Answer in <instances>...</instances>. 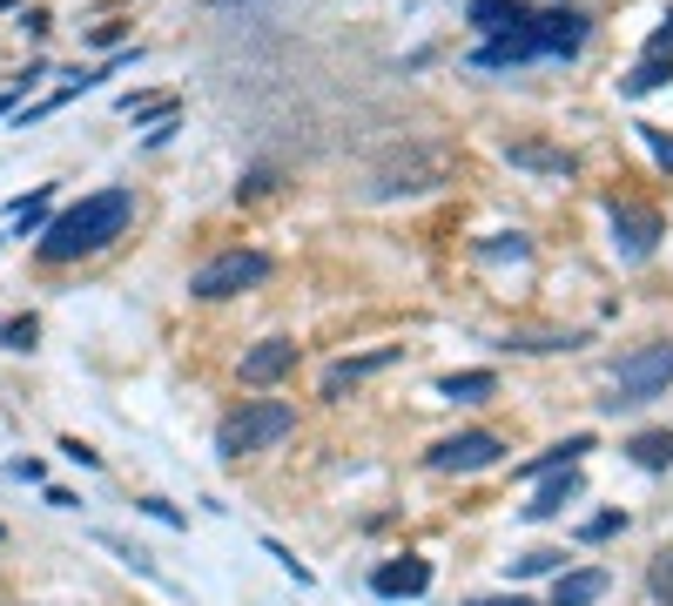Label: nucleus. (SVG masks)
<instances>
[{
  "label": "nucleus",
  "instance_id": "nucleus-13",
  "mask_svg": "<svg viewBox=\"0 0 673 606\" xmlns=\"http://www.w3.org/2000/svg\"><path fill=\"white\" fill-rule=\"evenodd\" d=\"M573 499H579V472L560 465V472H545V485H539V499L526 506V519H552V512H566Z\"/></svg>",
  "mask_w": 673,
  "mask_h": 606
},
{
  "label": "nucleus",
  "instance_id": "nucleus-28",
  "mask_svg": "<svg viewBox=\"0 0 673 606\" xmlns=\"http://www.w3.org/2000/svg\"><path fill=\"white\" fill-rule=\"evenodd\" d=\"M8 472H14V478H27V485H41V478H48V472H41V459H14Z\"/></svg>",
  "mask_w": 673,
  "mask_h": 606
},
{
  "label": "nucleus",
  "instance_id": "nucleus-3",
  "mask_svg": "<svg viewBox=\"0 0 673 606\" xmlns=\"http://www.w3.org/2000/svg\"><path fill=\"white\" fill-rule=\"evenodd\" d=\"M290 431H297V404H284V397H250V404H236V412L223 418L216 452H223V459H243V452H263V444L290 438Z\"/></svg>",
  "mask_w": 673,
  "mask_h": 606
},
{
  "label": "nucleus",
  "instance_id": "nucleus-11",
  "mask_svg": "<svg viewBox=\"0 0 673 606\" xmlns=\"http://www.w3.org/2000/svg\"><path fill=\"white\" fill-rule=\"evenodd\" d=\"M284 371H297V344L290 337H269L243 357V384H276Z\"/></svg>",
  "mask_w": 673,
  "mask_h": 606
},
{
  "label": "nucleus",
  "instance_id": "nucleus-29",
  "mask_svg": "<svg viewBox=\"0 0 673 606\" xmlns=\"http://www.w3.org/2000/svg\"><path fill=\"white\" fill-rule=\"evenodd\" d=\"M471 606H532V599H519V593H512V599H471Z\"/></svg>",
  "mask_w": 673,
  "mask_h": 606
},
{
  "label": "nucleus",
  "instance_id": "nucleus-27",
  "mask_svg": "<svg viewBox=\"0 0 673 606\" xmlns=\"http://www.w3.org/2000/svg\"><path fill=\"white\" fill-rule=\"evenodd\" d=\"M142 512H148V519H163V525H182V512H176L169 499H142Z\"/></svg>",
  "mask_w": 673,
  "mask_h": 606
},
{
  "label": "nucleus",
  "instance_id": "nucleus-10",
  "mask_svg": "<svg viewBox=\"0 0 673 606\" xmlns=\"http://www.w3.org/2000/svg\"><path fill=\"white\" fill-rule=\"evenodd\" d=\"M398 357V344H384V350H364V357H344V364H331L324 371V397H344V391H358L371 371H384V364Z\"/></svg>",
  "mask_w": 673,
  "mask_h": 606
},
{
  "label": "nucleus",
  "instance_id": "nucleus-19",
  "mask_svg": "<svg viewBox=\"0 0 673 606\" xmlns=\"http://www.w3.org/2000/svg\"><path fill=\"white\" fill-rule=\"evenodd\" d=\"M438 391H445L452 404H485V397L498 391V378H492V371H458V378H445Z\"/></svg>",
  "mask_w": 673,
  "mask_h": 606
},
{
  "label": "nucleus",
  "instance_id": "nucleus-14",
  "mask_svg": "<svg viewBox=\"0 0 673 606\" xmlns=\"http://www.w3.org/2000/svg\"><path fill=\"white\" fill-rule=\"evenodd\" d=\"M606 593V573L600 566H579V573H560V586H552V606H592Z\"/></svg>",
  "mask_w": 673,
  "mask_h": 606
},
{
  "label": "nucleus",
  "instance_id": "nucleus-16",
  "mask_svg": "<svg viewBox=\"0 0 673 606\" xmlns=\"http://www.w3.org/2000/svg\"><path fill=\"white\" fill-rule=\"evenodd\" d=\"M626 459L640 465V472H666L673 465V431H640V438L626 444Z\"/></svg>",
  "mask_w": 673,
  "mask_h": 606
},
{
  "label": "nucleus",
  "instance_id": "nucleus-26",
  "mask_svg": "<svg viewBox=\"0 0 673 606\" xmlns=\"http://www.w3.org/2000/svg\"><path fill=\"white\" fill-rule=\"evenodd\" d=\"M620 525H626L620 512H600V519H586V533H579V539H606V533H620Z\"/></svg>",
  "mask_w": 673,
  "mask_h": 606
},
{
  "label": "nucleus",
  "instance_id": "nucleus-6",
  "mask_svg": "<svg viewBox=\"0 0 673 606\" xmlns=\"http://www.w3.org/2000/svg\"><path fill=\"white\" fill-rule=\"evenodd\" d=\"M613 250L626 263H647L660 250V210H647V202H613Z\"/></svg>",
  "mask_w": 673,
  "mask_h": 606
},
{
  "label": "nucleus",
  "instance_id": "nucleus-30",
  "mask_svg": "<svg viewBox=\"0 0 673 606\" xmlns=\"http://www.w3.org/2000/svg\"><path fill=\"white\" fill-rule=\"evenodd\" d=\"M0 115H14V88H8V95H0Z\"/></svg>",
  "mask_w": 673,
  "mask_h": 606
},
{
  "label": "nucleus",
  "instance_id": "nucleus-23",
  "mask_svg": "<svg viewBox=\"0 0 673 606\" xmlns=\"http://www.w3.org/2000/svg\"><path fill=\"white\" fill-rule=\"evenodd\" d=\"M647 586H653V599H660V606H673V552H660V559H653Z\"/></svg>",
  "mask_w": 673,
  "mask_h": 606
},
{
  "label": "nucleus",
  "instance_id": "nucleus-4",
  "mask_svg": "<svg viewBox=\"0 0 673 606\" xmlns=\"http://www.w3.org/2000/svg\"><path fill=\"white\" fill-rule=\"evenodd\" d=\"M673 384V337L640 344L633 357H620V378H613V404H647Z\"/></svg>",
  "mask_w": 673,
  "mask_h": 606
},
{
  "label": "nucleus",
  "instance_id": "nucleus-8",
  "mask_svg": "<svg viewBox=\"0 0 673 606\" xmlns=\"http://www.w3.org/2000/svg\"><path fill=\"white\" fill-rule=\"evenodd\" d=\"M445 176H452V155H445V148L405 155V162H390V169L377 176V195H398V189H438Z\"/></svg>",
  "mask_w": 673,
  "mask_h": 606
},
{
  "label": "nucleus",
  "instance_id": "nucleus-17",
  "mask_svg": "<svg viewBox=\"0 0 673 606\" xmlns=\"http://www.w3.org/2000/svg\"><path fill=\"white\" fill-rule=\"evenodd\" d=\"M579 452H592V438H586V431H573L566 444H552V452H539V459H526V465H519V478H545V472H560V465H573Z\"/></svg>",
  "mask_w": 673,
  "mask_h": 606
},
{
  "label": "nucleus",
  "instance_id": "nucleus-22",
  "mask_svg": "<svg viewBox=\"0 0 673 606\" xmlns=\"http://www.w3.org/2000/svg\"><path fill=\"white\" fill-rule=\"evenodd\" d=\"M34 337H41V323H34V317H14L8 331H0V344H8V350H34Z\"/></svg>",
  "mask_w": 673,
  "mask_h": 606
},
{
  "label": "nucleus",
  "instance_id": "nucleus-18",
  "mask_svg": "<svg viewBox=\"0 0 673 606\" xmlns=\"http://www.w3.org/2000/svg\"><path fill=\"white\" fill-rule=\"evenodd\" d=\"M519 14H526L519 0H471V14H465V21L479 27V34H505V27L519 21Z\"/></svg>",
  "mask_w": 673,
  "mask_h": 606
},
{
  "label": "nucleus",
  "instance_id": "nucleus-15",
  "mask_svg": "<svg viewBox=\"0 0 673 606\" xmlns=\"http://www.w3.org/2000/svg\"><path fill=\"white\" fill-rule=\"evenodd\" d=\"M505 155L519 162V169H539V176H573V155L545 148V142H505Z\"/></svg>",
  "mask_w": 673,
  "mask_h": 606
},
{
  "label": "nucleus",
  "instance_id": "nucleus-25",
  "mask_svg": "<svg viewBox=\"0 0 673 606\" xmlns=\"http://www.w3.org/2000/svg\"><path fill=\"white\" fill-rule=\"evenodd\" d=\"M640 135H647V148H653L660 169H673V135H666V129H640Z\"/></svg>",
  "mask_w": 673,
  "mask_h": 606
},
{
  "label": "nucleus",
  "instance_id": "nucleus-9",
  "mask_svg": "<svg viewBox=\"0 0 673 606\" xmlns=\"http://www.w3.org/2000/svg\"><path fill=\"white\" fill-rule=\"evenodd\" d=\"M371 593L377 599H418L431 593V559H384L371 573Z\"/></svg>",
  "mask_w": 673,
  "mask_h": 606
},
{
  "label": "nucleus",
  "instance_id": "nucleus-20",
  "mask_svg": "<svg viewBox=\"0 0 673 606\" xmlns=\"http://www.w3.org/2000/svg\"><path fill=\"white\" fill-rule=\"evenodd\" d=\"M48 202H55V189H34V195H21V202H14V229H21V236L48 229Z\"/></svg>",
  "mask_w": 673,
  "mask_h": 606
},
{
  "label": "nucleus",
  "instance_id": "nucleus-7",
  "mask_svg": "<svg viewBox=\"0 0 673 606\" xmlns=\"http://www.w3.org/2000/svg\"><path fill=\"white\" fill-rule=\"evenodd\" d=\"M498 452L505 444L492 431H458V438H445L438 452H431V472H485V465H498Z\"/></svg>",
  "mask_w": 673,
  "mask_h": 606
},
{
  "label": "nucleus",
  "instance_id": "nucleus-12",
  "mask_svg": "<svg viewBox=\"0 0 673 606\" xmlns=\"http://www.w3.org/2000/svg\"><path fill=\"white\" fill-rule=\"evenodd\" d=\"M666 81H673V48H647V55H640V68H633V74L620 81V95H633V102H640V95L666 88Z\"/></svg>",
  "mask_w": 673,
  "mask_h": 606
},
{
  "label": "nucleus",
  "instance_id": "nucleus-5",
  "mask_svg": "<svg viewBox=\"0 0 673 606\" xmlns=\"http://www.w3.org/2000/svg\"><path fill=\"white\" fill-rule=\"evenodd\" d=\"M263 276H269V257H263V250H229V257H216V263H203V270H195V283H189V290L203 297V304H216V297L250 290V283H263Z\"/></svg>",
  "mask_w": 673,
  "mask_h": 606
},
{
  "label": "nucleus",
  "instance_id": "nucleus-21",
  "mask_svg": "<svg viewBox=\"0 0 673 606\" xmlns=\"http://www.w3.org/2000/svg\"><path fill=\"white\" fill-rule=\"evenodd\" d=\"M122 115H135V121H148V115H176V102H169V95H122Z\"/></svg>",
  "mask_w": 673,
  "mask_h": 606
},
{
  "label": "nucleus",
  "instance_id": "nucleus-2",
  "mask_svg": "<svg viewBox=\"0 0 673 606\" xmlns=\"http://www.w3.org/2000/svg\"><path fill=\"white\" fill-rule=\"evenodd\" d=\"M129 216H135V189H95V195H82L74 210H61L41 229V263H74V257L108 250V242L129 229Z\"/></svg>",
  "mask_w": 673,
  "mask_h": 606
},
{
  "label": "nucleus",
  "instance_id": "nucleus-1",
  "mask_svg": "<svg viewBox=\"0 0 673 606\" xmlns=\"http://www.w3.org/2000/svg\"><path fill=\"white\" fill-rule=\"evenodd\" d=\"M586 34H592V21L579 14V8H552V14H519L505 34H492L479 55H471V68H526V61H545V55H579L586 48Z\"/></svg>",
  "mask_w": 673,
  "mask_h": 606
},
{
  "label": "nucleus",
  "instance_id": "nucleus-24",
  "mask_svg": "<svg viewBox=\"0 0 673 606\" xmlns=\"http://www.w3.org/2000/svg\"><path fill=\"white\" fill-rule=\"evenodd\" d=\"M560 559H566V552H526L519 566H512V573H519V580H539V573H552Z\"/></svg>",
  "mask_w": 673,
  "mask_h": 606
}]
</instances>
